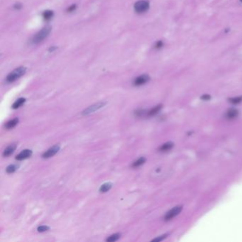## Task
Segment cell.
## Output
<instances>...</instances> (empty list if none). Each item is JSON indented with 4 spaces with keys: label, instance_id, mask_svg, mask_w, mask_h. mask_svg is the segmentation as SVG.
I'll return each mask as SVG.
<instances>
[{
    "label": "cell",
    "instance_id": "9a60e30c",
    "mask_svg": "<svg viewBox=\"0 0 242 242\" xmlns=\"http://www.w3.org/2000/svg\"><path fill=\"white\" fill-rule=\"evenodd\" d=\"M162 107H163V106H162L161 105L156 106L155 107L153 108V109H151L150 111H148V117H153V116H154V115L157 114L160 111V110H161V109H162Z\"/></svg>",
    "mask_w": 242,
    "mask_h": 242
},
{
    "label": "cell",
    "instance_id": "83f0119b",
    "mask_svg": "<svg viewBox=\"0 0 242 242\" xmlns=\"http://www.w3.org/2000/svg\"><path fill=\"white\" fill-rule=\"evenodd\" d=\"M56 47H54V46H53V47H51V48H50V49H49V51H51V52H53V51H55V49H56Z\"/></svg>",
    "mask_w": 242,
    "mask_h": 242
},
{
    "label": "cell",
    "instance_id": "ac0fdd59",
    "mask_svg": "<svg viewBox=\"0 0 242 242\" xmlns=\"http://www.w3.org/2000/svg\"><path fill=\"white\" fill-rule=\"evenodd\" d=\"M53 16V12L51 10H46L45 12H44L43 13V17L44 18V19L46 20V21H48Z\"/></svg>",
    "mask_w": 242,
    "mask_h": 242
},
{
    "label": "cell",
    "instance_id": "603a6c76",
    "mask_svg": "<svg viewBox=\"0 0 242 242\" xmlns=\"http://www.w3.org/2000/svg\"><path fill=\"white\" fill-rule=\"evenodd\" d=\"M167 236V234H164V235L161 236H159V237L156 238V239H153L152 241H163V239H165V238H166Z\"/></svg>",
    "mask_w": 242,
    "mask_h": 242
},
{
    "label": "cell",
    "instance_id": "d6986e66",
    "mask_svg": "<svg viewBox=\"0 0 242 242\" xmlns=\"http://www.w3.org/2000/svg\"><path fill=\"white\" fill-rule=\"evenodd\" d=\"M18 167V165L16 164H12V165H9V166L7 167L6 168V172L7 173H13L15 171L17 170Z\"/></svg>",
    "mask_w": 242,
    "mask_h": 242
},
{
    "label": "cell",
    "instance_id": "6da1fadb",
    "mask_svg": "<svg viewBox=\"0 0 242 242\" xmlns=\"http://www.w3.org/2000/svg\"><path fill=\"white\" fill-rule=\"evenodd\" d=\"M51 31V27L50 26H46V27H44L41 31H39L38 33L33 37L32 40H31V43L33 44H39L40 42L43 41L44 39L47 38L49 35V33Z\"/></svg>",
    "mask_w": 242,
    "mask_h": 242
},
{
    "label": "cell",
    "instance_id": "7a4b0ae2",
    "mask_svg": "<svg viewBox=\"0 0 242 242\" xmlns=\"http://www.w3.org/2000/svg\"><path fill=\"white\" fill-rule=\"evenodd\" d=\"M26 72H27V68L25 67H18V68L14 69L12 72H10L7 75L6 80L7 83H13L21 77V76H23L26 73Z\"/></svg>",
    "mask_w": 242,
    "mask_h": 242
},
{
    "label": "cell",
    "instance_id": "5bb4252c",
    "mask_svg": "<svg viewBox=\"0 0 242 242\" xmlns=\"http://www.w3.org/2000/svg\"><path fill=\"white\" fill-rule=\"evenodd\" d=\"M173 146H174V144H173L172 142L165 143L164 144H163L161 147H160L159 151H163V152L167 151H170L171 148L173 147Z\"/></svg>",
    "mask_w": 242,
    "mask_h": 242
},
{
    "label": "cell",
    "instance_id": "e0dca14e",
    "mask_svg": "<svg viewBox=\"0 0 242 242\" xmlns=\"http://www.w3.org/2000/svg\"><path fill=\"white\" fill-rule=\"evenodd\" d=\"M121 234L120 233H117V234H114L112 235L109 236V237L106 239V241L108 242H113V241H118L119 239H120Z\"/></svg>",
    "mask_w": 242,
    "mask_h": 242
},
{
    "label": "cell",
    "instance_id": "44dd1931",
    "mask_svg": "<svg viewBox=\"0 0 242 242\" xmlns=\"http://www.w3.org/2000/svg\"><path fill=\"white\" fill-rule=\"evenodd\" d=\"M50 229V227L48 226H46V225H43V226H40L37 228V231L38 232H47Z\"/></svg>",
    "mask_w": 242,
    "mask_h": 242
},
{
    "label": "cell",
    "instance_id": "9c48e42d",
    "mask_svg": "<svg viewBox=\"0 0 242 242\" xmlns=\"http://www.w3.org/2000/svg\"><path fill=\"white\" fill-rule=\"evenodd\" d=\"M16 144H11L9 145L8 147H7L6 148H5L4 151L3 152V156L4 157H8L10 155H12L13 153L14 152V151L16 150Z\"/></svg>",
    "mask_w": 242,
    "mask_h": 242
},
{
    "label": "cell",
    "instance_id": "8fae6325",
    "mask_svg": "<svg viewBox=\"0 0 242 242\" xmlns=\"http://www.w3.org/2000/svg\"><path fill=\"white\" fill-rule=\"evenodd\" d=\"M111 187H112V183L110 182H105V183L102 184V185L100 186V192L101 193H107L110 190Z\"/></svg>",
    "mask_w": 242,
    "mask_h": 242
},
{
    "label": "cell",
    "instance_id": "484cf974",
    "mask_svg": "<svg viewBox=\"0 0 242 242\" xmlns=\"http://www.w3.org/2000/svg\"><path fill=\"white\" fill-rule=\"evenodd\" d=\"M163 45V43L161 41H159L156 44V48H161Z\"/></svg>",
    "mask_w": 242,
    "mask_h": 242
},
{
    "label": "cell",
    "instance_id": "7402d4cb",
    "mask_svg": "<svg viewBox=\"0 0 242 242\" xmlns=\"http://www.w3.org/2000/svg\"><path fill=\"white\" fill-rule=\"evenodd\" d=\"M145 113H146V111L143 110V109H139V110H136L134 111V114L135 115L136 117H142L144 116L145 114Z\"/></svg>",
    "mask_w": 242,
    "mask_h": 242
},
{
    "label": "cell",
    "instance_id": "8992f818",
    "mask_svg": "<svg viewBox=\"0 0 242 242\" xmlns=\"http://www.w3.org/2000/svg\"><path fill=\"white\" fill-rule=\"evenodd\" d=\"M60 148L61 147L59 145H54L53 146H52L51 148H50L49 149L43 153V159H49V158L53 157V156H55L59 151Z\"/></svg>",
    "mask_w": 242,
    "mask_h": 242
},
{
    "label": "cell",
    "instance_id": "cb8c5ba5",
    "mask_svg": "<svg viewBox=\"0 0 242 242\" xmlns=\"http://www.w3.org/2000/svg\"><path fill=\"white\" fill-rule=\"evenodd\" d=\"M210 98H211V97H210V95H209V94H204V95H202V97H201V99L204 100V101L210 100Z\"/></svg>",
    "mask_w": 242,
    "mask_h": 242
},
{
    "label": "cell",
    "instance_id": "7c38bea8",
    "mask_svg": "<svg viewBox=\"0 0 242 242\" xmlns=\"http://www.w3.org/2000/svg\"><path fill=\"white\" fill-rule=\"evenodd\" d=\"M18 123V118H14L6 123V124H5V128H6L7 129H12L17 125Z\"/></svg>",
    "mask_w": 242,
    "mask_h": 242
},
{
    "label": "cell",
    "instance_id": "52a82bcc",
    "mask_svg": "<svg viewBox=\"0 0 242 242\" xmlns=\"http://www.w3.org/2000/svg\"><path fill=\"white\" fill-rule=\"evenodd\" d=\"M150 80V77L146 74L141 75L139 77H137L134 81V85L135 86H141V85H144L146 83H148Z\"/></svg>",
    "mask_w": 242,
    "mask_h": 242
},
{
    "label": "cell",
    "instance_id": "ba28073f",
    "mask_svg": "<svg viewBox=\"0 0 242 242\" xmlns=\"http://www.w3.org/2000/svg\"><path fill=\"white\" fill-rule=\"evenodd\" d=\"M33 152L30 149H25L21 151L17 156H16V159L17 161H23V160L27 159L30 158L32 155Z\"/></svg>",
    "mask_w": 242,
    "mask_h": 242
},
{
    "label": "cell",
    "instance_id": "ffe728a7",
    "mask_svg": "<svg viewBox=\"0 0 242 242\" xmlns=\"http://www.w3.org/2000/svg\"><path fill=\"white\" fill-rule=\"evenodd\" d=\"M229 102H232L234 105H237L239 104L240 102H242V97H233L229 99Z\"/></svg>",
    "mask_w": 242,
    "mask_h": 242
},
{
    "label": "cell",
    "instance_id": "5b68a950",
    "mask_svg": "<svg viewBox=\"0 0 242 242\" xmlns=\"http://www.w3.org/2000/svg\"><path fill=\"white\" fill-rule=\"evenodd\" d=\"M182 206H176L175 207L171 209L170 210H169L168 212L165 214L164 219L165 220H170L174 217H176L177 215H178L180 213V212L182 211Z\"/></svg>",
    "mask_w": 242,
    "mask_h": 242
},
{
    "label": "cell",
    "instance_id": "30bf717a",
    "mask_svg": "<svg viewBox=\"0 0 242 242\" xmlns=\"http://www.w3.org/2000/svg\"><path fill=\"white\" fill-rule=\"evenodd\" d=\"M239 114V111L236 109H230L227 111L226 117L229 120H234L237 117Z\"/></svg>",
    "mask_w": 242,
    "mask_h": 242
},
{
    "label": "cell",
    "instance_id": "277c9868",
    "mask_svg": "<svg viewBox=\"0 0 242 242\" xmlns=\"http://www.w3.org/2000/svg\"><path fill=\"white\" fill-rule=\"evenodd\" d=\"M106 105V102H98V103L94 104V105H91L89 107H87V109H85V110L83 111V115L84 116H86V115L90 114L91 113L94 112V111L99 110L100 109H101L103 107H105V105Z\"/></svg>",
    "mask_w": 242,
    "mask_h": 242
},
{
    "label": "cell",
    "instance_id": "4316f807",
    "mask_svg": "<svg viewBox=\"0 0 242 242\" xmlns=\"http://www.w3.org/2000/svg\"><path fill=\"white\" fill-rule=\"evenodd\" d=\"M21 7H22V6H21V4H18H18H16L14 5V8H15V9H21Z\"/></svg>",
    "mask_w": 242,
    "mask_h": 242
},
{
    "label": "cell",
    "instance_id": "3957f363",
    "mask_svg": "<svg viewBox=\"0 0 242 242\" xmlns=\"http://www.w3.org/2000/svg\"><path fill=\"white\" fill-rule=\"evenodd\" d=\"M149 1L147 0H140L134 4V10L139 14L146 12L149 9Z\"/></svg>",
    "mask_w": 242,
    "mask_h": 242
},
{
    "label": "cell",
    "instance_id": "4fadbf2b",
    "mask_svg": "<svg viewBox=\"0 0 242 242\" xmlns=\"http://www.w3.org/2000/svg\"><path fill=\"white\" fill-rule=\"evenodd\" d=\"M26 101H27V100H26V98H24V97L18 98V100H16V101L14 102V103L13 104L12 108H13V109H18V108H19L20 107H21V106L23 105L24 103H25Z\"/></svg>",
    "mask_w": 242,
    "mask_h": 242
},
{
    "label": "cell",
    "instance_id": "2e32d148",
    "mask_svg": "<svg viewBox=\"0 0 242 242\" xmlns=\"http://www.w3.org/2000/svg\"><path fill=\"white\" fill-rule=\"evenodd\" d=\"M146 161V159H145L144 157H141V158H139L138 160H136V161L134 162V163H132L131 166L133 167H139V166H141V165H142L143 164H144Z\"/></svg>",
    "mask_w": 242,
    "mask_h": 242
},
{
    "label": "cell",
    "instance_id": "d4e9b609",
    "mask_svg": "<svg viewBox=\"0 0 242 242\" xmlns=\"http://www.w3.org/2000/svg\"><path fill=\"white\" fill-rule=\"evenodd\" d=\"M76 5L75 4H73V5H72V6H70V7H69L68 8V12H73L74 10H75V9H76Z\"/></svg>",
    "mask_w": 242,
    "mask_h": 242
},
{
    "label": "cell",
    "instance_id": "f1b7e54d",
    "mask_svg": "<svg viewBox=\"0 0 242 242\" xmlns=\"http://www.w3.org/2000/svg\"><path fill=\"white\" fill-rule=\"evenodd\" d=\"M240 1H241V2H242V0H240Z\"/></svg>",
    "mask_w": 242,
    "mask_h": 242
}]
</instances>
